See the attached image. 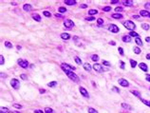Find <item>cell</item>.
<instances>
[{
	"label": "cell",
	"instance_id": "obj_45",
	"mask_svg": "<svg viewBox=\"0 0 150 113\" xmlns=\"http://www.w3.org/2000/svg\"><path fill=\"white\" fill-rule=\"evenodd\" d=\"M103 65L108 66V67H109V66H110V63H109L108 61H105V60H104V61H103Z\"/></svg>",
	"mask_w": 150,
	"mask_h": 113
},
{
	"label": "cell",
	"instance_id": "obj_13",
	"mask_svg": "<svg viewBox=\"0 0 150 113\" xmlns=\"http://www.w3.org/2000/svg\"><path fill=\"white\" fill-rule=\"evenodd\" d=\"M83 67H84L85 71H91V66H90L88 63H84V64H83Z\"/></svg>",
	"mask_w": 150,
	"mask_h": 113
},
{
	"label": "cell",
	"instance_id": "obj_53",
	"mask_svg": "<svg viewBox=\"0 0 150 113\" xmlns=\"http://www.w3.org/2000/svg\"><path fill=\"white\" fill-rule=\"evenodd\" d=\"M133 18L134 19H137V20H140V16H138V15H134Z\"/></svg>",
	"mask_w": 150,
	"mask_h": 113
},
{
	"label": "cell",
	"instance_id": "obj_36",
	"mask_svg": "<svg viewBox=\"0 0 150 113\" xmlns=\"http://www.w3.org/2000/svg\"><path fill=\"white\" fill-rule=\"evenodd\" d=\"M43 14H44L46 17H50L51 16V13H50V11H45L44 13H43Z\"/></svg>",
	"mask_w": 150,
	"mask_h": 113
},
{
	"label": "cell",
	"instance_id": "obj_62",
	"mask_svg": "<svg viewBox=\"0 0 150 113\" xmlns=\"http://www.w3.org/2000/svg\"><path fill=\"white\" fill-rule=\"evenodd\" d=\"M13 113H20V112H17V111H13Z\"/></svg>",
	"mask_w": 150,
	"mask_h": 113
},
{
	"label": "cell",
	"instance_id": "obj_60",
	"mask_svg": "<svg viewBox=\"0 0 150 113\" xmlns=\"http://www.w3.org/2000/svg\"><path fill=\"white\" fill-rule=\"evenodd\" d=\"M109 44H110V45H113V46H114V45H115V42H113V41H112V42H109Z\"/></svg>",
	"mask_w": 150,
	"mask_h": 113
},
{
	"label": "cell",
	"instance_id": "obj_52",
	"mask_svg": "<svg viewBox=\"0 0 150 113\" xmlns=\"http://www.w3.org/2000/svg\"><path fill=\"white\" fill-rule=\"evenodd\" d=\"M55 17H57V18H62L63 16H62L61 14H58V13H56V14H55Z\"/></svg>",
	"mask_w": 150,
	"mask_h": 113
},
{
	"label": "cell",
	"instance_id": "obj_19",
	"mask_svg": "<svg viewBox=\"0 0 150 113\" xmlns=\"http://www.w3.org/2000/svg\"><path fill=\"white\" fill-rule=\"evenodd\" d=\"M33 18L34 19L35 21H37V22H40V21H41V17H40V15L37 14V13H33Z\"/></svg>",
	"mask_w": 150,
	"mask_h": 113
},
{
	"label": "cell",
	"instance_id": "obj_63",
	"mask_svg": "<svg viewBox=\"0 0 150 113\" xmlns=\"http://www.w3.org/2000/svg\"><path fill=\"white\" fill-rule=\"evenodd\" d=\"M148 16H149V17H150V13H149V15H148Z\"/></svg>",
	"mask_w": 150,
	"mask_h": 113
},
{
	"label": "cell",
	"instance_id": "obj_1",
	"mask_svg": "<svg viewBox=\"0 0 150 113\" xmlns=\"http://www.w3.org/2000/svg\"><path fill=\"white\" fill-rule=\"evenodd\" d=\"M64 72L66 73L67 75H68V77L69 78V79L72 80L73 82H79V81H80L78 75L76 74V73H74L73 71H64Z\"/></svg>",
	"mask_w": 150,
	"mask_h": 113
},
{
	"label": "cell",
	"instance_id": "obj_32",
	"mask_svg": "<svg viewBox=\"0 0 150 113\" xmlns=\"http://www.w3.org/2000/svg\"><path fill=\"white\" fill-rule=\"evenodd\" d=\"M45 113H55L54 110L52 109V108H50V107H47L45 109Z\"/></svg>",
	"mask_w": 150,
	"mask_h": 113
},
{
	"label": "cell",
	"instance_id": "obj_41",
	"mask_svg": "<svg viewBox=\"0 0 150 113\" xmlns=\"http://www.w3.org/2000/svg\"><path fill=\"white\" fill-rule=\"evenodd\" d=\"M1 111H2V112H4V111H5V112H7V113H9V112H11V111H10L9 109H8V108H7V107H1Z\"/></svg>",
	"mask_w": 150,
	"mask_h": 113
},
{
	"label": "cell",
	"instance_id": "obj_58",
	"mask_svg": "<svg viewBox=\"0 0 150 113\" xmlns=\"http://www.w3.org/2000/svg\"><path fill=\"white\" fill-rule=\"evenodd\" d=\"M145 8H146V9H147V8H150V4H149V3L145 4Z\"/></svg>",
	"mask_w": 150,
	"mask_h": 113
},
{
	"label": "cell",
	"instance_id": "obj_5",
	"mask_svg": "<svg viewBox=\"0 0 150 113\" xmlns=\"http://www.w3.org/2000/svg\"><path fill=\"white\" fill-rule=\"evenodd\" d=\"M11 85L14 89H18L20 88V82H19L17 79H13L11 81Z\"/></svg>",
	"mask_w": 150,
	"mask_h": 113
},
{
	"label": "cell",
	"instance_id": "obj_30",
	"mask_svg": "<svg viewBox=\"0 0 150 113\" xmlns=\"http://www.w3.org/2000/svg\"><path fill=\"white\" fill-rule=\"evenodd\" d=\"M129 36H132V37L137 38V37H139V34H138L137 32H131L129 33Z\"/></svg>",
	"mask_w": 150,
	"mask_h": 113
},
{
	"label": "cell",
	"instance_id": "obj_18",
	"mask_svg": "<svg viewBox=\"0 0 150 113\" xmlns=\"http://www.w3.org/2000/svg\"><path fill=\"white\" fill-rule=\"evenodd\" d=\"M123 41L125 43H129L131 42V37H130L129 35H124L123 36Z\"/></svg>",
	"mask_w": 150,
	"mask_h": 113
},
{
	"label": "cell",
	"instance_id": "obj_6",
	"mask_svg": "<svg viewBox=\"0 0 150 113\" xmlns=\"http://www.w3.org/2000/svg\"><path fill=\"white\" fill-rule=\"evenodd\" d=\"M17 62H18V65L20 66L21 68H23V69H26V68H28V66H29V62H28L27 60L18 59Z\"/></svg>",
	"mask_w": 150,
	"mask_h": 113
},
{
	"label": "cell",
	"instance_id": "obj_29",
	"mask_svg": "<svg viewBox=\"0 0 150 113\" xmlns=\"http://www.w3.org/2000/svg\"><path fill=\"white\" fill-rule=\"evenodd\" d=\"M48 85H49L50 88H54L55 85H57V82H55V81L50 82V83H49V84H48Z\"/></svg>",
	"mask_w": 150,
	"mask_h": 113
},
{
	"label": "cell",
	"instance_id": "obj_2",
	"mask_svg": "<svg viewBox=\"0 0 150 113\" xmlns=\"http://www.w3.org/2000/svg\"><path fill=\"white\" fill-rule=\"evenodd\" d=\"M124 26H125L127 30H131V32H133V30H135V28H136V25L134 24V23H133L132 21H130V20L125 21V22L124 23Z\"/></svg>",
	"mask_w": 150,
	"mask_h": 113
},
{
	"label": "cell",
	"instance_id": "obj_33",
	"mask_svg": "<svg viewBox=\"0 0 150 113\" xmlns=\"http://www.w3.org/2000/svg\"><path fill=\"white\" fill-rule=\"evenodd\" d=\"M58 11H59V13H66V11H67V9H66V8H64V7H60V8L58 9Z\"/></svg>",
	"mask_w": 150,
	"mask_h": 113
},
{
	"label": "cell",
	"instance_id": "obj_26",
	"mask_svg": "<svg viewBox=\"0 0 150 113\" xmlns=\"http://www.w3.org/2000/svg\"><path fill=\"white\" fill-rule=\"evenodd\" d=\"M142 28H143L144 30H148L149 28H150V26L148 24H146V23H144V24H142Z\"/></svg>",
	"mask_w": 150,
	"mask_h": 113
},
{
	"label": "cell",
	"instance_id": "obj_12",
	"mask_svg": "<svg viewBox=\"0 0 150 113\" xmlns=\"http://www.w3.org/2000/svg\"><path fill=\"white\" fill-rule=\"evenodd\" d=\"M64 3L66 5L72 6V5H75V4H76V0H65Z\"/></svg>",
	"mask_w": 150,
	"mask_h": 113
},
{
	"label": "cell",
	"instance_id": "obj_9",
	"mask_svg": "<svg viewBox=\"0 0 150 113\" xmlns=\"http://www.w3.org/2000/svg\"><path fill=\"white\" fill-rule=\"evenodd\" d=\"M93 69H95V71H96L97 72H103V71H106V69H105L104 68L102 67L101 65L96 64V63L93 65Z\"/></svg>",
	"mask_w": 150,
	"mask_h": 113
},
{
	"label": "cell",
	"instance_id": "obj_40",
	"mask_svg": "<svg viewBox=\"0 0 150 113\" xmlns=\"http://www.w3.org/2000/svg\"><path fill=\"white\" fill-rule=\"evenodd\" d=\"M5 61H4V56L3 55H0V65H4Z\"/></svg>",
	"mask_w": 150,
	"mask_h": 113
},
{
	"label": "cell",
	"instance_id": "obj_55",
	"mask_svg": "<svg viewBox=\"0 0 150 113\" xmlns=\"http://www.w3.org/2000/svg\"><path fill=\"white\" fill-rule=\"evenodd\" d=\"M86 7H88V6H86V4H83V5H81V8H82V9H86Z\"/></svg>",
	"mask_w": 150,
	"mask_h": 113
},
{
	"label": "cell",
	"instance_id": "obj_23",
	"mask_svg": "<svg viewBox=\"0 0 150 113\" xmlns=\"http://www.w3.org/2000/svg\"><path fill=\"white\" fill-rule=\"evenodd\" d=\"M135 42H136V44H137V45H139V46H143V41H142V39H141L140 37L135 38Z\"/></svg>",
	"mask_w": 150,
	"mask_h": 113
},
{
	"label": "cell",
	"instance_id": "obj_11",
	"mask_svg": "<svg viewBox=\"0 0 150 113\" xmlns=\"http://www.w3.org/2000/svg\"><path fill=\"white\" fill-rule=\"evenodd\" d=\"M139 67H140V69H142V71H144V72H146L148 71V67H147V65L145 63H140Z\"/></svg>",
	"mask_w": 150,
	"mask_h": 113
},
{
	"label": "cell",
	"instance_id": "obj_35",
	"mask_svg": "<svg viewBox=\"0 0 150 113\" xmlns=\"http://www.w3.org/2000/svg\"><path fill=\"white\" fill-rule=\"evenodd\" d=\"M88 113H98V111L92 107H88Z\"/></svg>",
	"mask_w": 150,
	"mask_h": 113
},
{
	"label": "cell",
	"instance_id": "obj_24",
	"mask_svg": "<svg viewBox=\"0 0 150 113\" xmlns=\"http://www.w3.org/2000/svg\"><path fill=\"white\" fill-rule=\"evenodd\" d=\"M4 45H5V47H6V48H8V49H11V48H13V45H11V43H10L9 41H6L5 43H4Z\"/></svg>",
	"mask_w": 150,
	"mask_h": 113
},
{
	"label": "cell",
	"instance_id": "obj_44",
	"mask_svg": "<svg viewBox=\"0 0 150 113\" xmlns=\"http://www.w3.org/2000/svg\"><path fill=\"white\" fill-rule=\"evenodd\" d=\"M75 62H76L77 64H81L82 63V61H81V59L79 57H75Z\"/></svg>",
	"mask_w": 150,
	"mask_h": 113
},
{
	"label": "cell",
	"instance_id": "obj_38",
	"mask_svg": "<svg viewBox=\"0 0 150 113\" xmlns=\"http://www.w3.org/2000/svg\"><path fill=\"white\" fill-rule=\"evenodd\" d=\"M115 11H116V13H122V11H124V9L122 7H117L115 9Z\"/></svg>",
	"mask_w": 150,
	"mask_h": 113
},
{
	"label": "cell",
	"instance_id": "obj_61",
	"mask_svg": "<svg viewBox=\"0 0 150 113\" xmlns=\"http://www.w3.org/2000/svg\"><path fill=\"white\" fill-rule=\"evenodd\" d=\"M17 49H21V47L20 46H17Z\"/></svg>",
	"mask_w": 150,
	"mask_h": 113
},
{
	"label": "cell",
	"instance_id": "obj_28",
	"mask_svg": "<svg viewBox=\"0 0 150 113\" xmlns=\"http://www.w3.org/2000/svg\"><path fill=\"white\" fill-rule=\"evenodd\" d=\"M131 93H132L133 95H135L137 97H140V98H141V93H140V91H138V90H132Z\"/></svg>",
	"mask_w": 150,
	"mask_h": 113
},
{
	"label": "cell",
	"instance_id": "obj_50",
	"mask_svg": "<svg viewBox=\"0 0 150 113\" xmlns=\"http://www.w3.org/2000/svg\"><path fill=\"white\" fill-rule=\"evenodd\" d=\"M145 79H146V81L150 82V74H146V76H145Z\"/></svg>",
	"mask_w": 150,
	"mask_h": 113
},
{
	"label": "cell",
	"instance_id": "obj_54",
	"mask_svg": "<svg viewBox=\"0 0 150 113\" xmlns=\"http://www.w3.org/2000/svg\"><path fill=\"white\" fill-rule=\"evenodd\" d=\"M113 90H115V91H117L118 93L120 92V89L119 88H113Z\"/></svg>",
	"mask_w": 150,
	"mask_h": 113
},
{
	"label": "cell",
	"instance_id": "obj_64",
	"mask_svg": "<svg viewBox=\"0 0 150 113\" xmlns=\"http://www.w3.org/2000/svg\"><path fill=\"white\" fill-rule=\"evenodd\" d=\"M1 113H4V112H2V111H1Z\"/></svg>",
	"mask_w": 150,
	"mask_h": 113
},
{
	"label": "cell",
	"instance_id": "obj_42",
	"mask_svg": "<svg viewBox=\"0 0 150 113\" xmlns=\"http://www.w3.org/2000/svg\"><path fill=\"white\" fill-rule=\"evenodd\" d=\"M110 10H111V7H105L104 9H103V11H106V13H108V11H109Z\"/></svg>",
	"mask_w": 150,
	"mask_h": 113
},
{
	"label": "cell",
	"instance_id": "obj_3",
	"mask_svg": "<svg viewBox=\"0 0 150 113\" xmlns=\"http://www.w3.org/2000/svg\"><path fill=\"white\" fill-rule=\"evenodd\" d=\"M64 26L67 29H71L74 26V22L72 20H70V19H66L64 21Z\"/></svg>",
	"mask_w": 150,
	"mask_h": 113
},
{
	"label": "cell",
	"instance_id": "obj_27",
	"mask_svg": "<svg viewBox=\"0 0 150 113\" xmlns=\"http://www.w3.org/2000/svg\"><path fill=\"white\" fill-rule=\"evenodd\" d=\"M133 50H134V52H135L136 54H140L141 53V49L140 48H138V47H134V49H133Z\"/></svg>",
	"mask_w": 150,
	"mask_h": 113
},
{
	"label": "cell",
	"instance_id": "obj_56",
	"mask_svg": "<svg viewBox=\"0 0 150 113\" xmlns=\"http://www.w3.org/2000/svg\"><path fill=\"white\" fill-rule=\"evenodd\" d=\"M39 91H40V93H42V94H43V93H45L46 92V90H45V89H40V90H39Z\"/></svg>",
	"mask_w": 150,
	"mask_h": 113
},
{
	"label": "cell",
	"instance_id": "obj_10",
	"mask_svg": "<svg viewBox=\"0 0 150 113\" xmlns=\"http://www.w3.org/2000/svg\"><path fill=\"white\" fill-rule=\"evenodd\" d=\"M79 90H80V92H81V94L84 96V97H86V98H88L89 97V95H88V90L85 88H83V87H80L79 88Z\"/></svg>",
	"mask_w": 150,
	"mask_h": 113
},
{
	"label": "cell",
	"instance_id": "obj_37",
	"mask_svg": "<svg viewBox=\"0 0 150 113\" xmlns=\"http://www.w3.org/2000/svg\"><path fill=\"white\" fill-rule=\"evenodd\" d=\"M13 107H15V108H17V109H20V108H22V106H21V105H19V104H13Z\"/></svg>",
	"mask_w": 150,
	"mask_h": 113
},
{
	"label": "cell",
	"instance_id": "obj_16",
	"mask_svg": "<svg viewBox=\"0 0 150 113\" xmlns=\"http://www.w3.org/2000/svg\"><path fill=\"white\" fill-rule=\"evenodd\" d=\"M122 107L125 108V109H127V110H131V109H132V107L130 106V105L125 104V103H123V104H122Z\"/></svg>",
	"mask_w": 150,
	"mask_h": 113
},
{
	"label": "cell",
	"instance_id": "obj_25",
	"mask_svg": "<svg viewBox=\"0 0 150 113\" xmlns=\"http://www.w3.org/2000/svg\"><path fill=\"white\" fill-rule=\"evenodd\" d=\"M130 66H131V68H135L137 66V62L133 59H130Z\"/></svg>",
	"mask_w": 150,
	"mask_h": 113
},
{
	"label": "cell",
	"instance_id": "obj_46",
	"mask_svg": "<svg viewBox=\"0 0 150 113\" xmlns=\"http://www.w3.org/2000/svg\"><path fill=\"white\" fill-rule=\"evenodd\" d=\"M118 50H119V52H120L121 55H124V49H123V48H119V49H118Z\"/></svg>",
	"mask_w": 150,
	"mask_h": 113
},
{
	"label": "cell",
	"instance_id": "obj_22",
	"mask_svg": "<svg viewBox=\"0 0 150 113\" xmlns=\"http://www.w3.org/2000/svg\"><path fill=\"white\" fill-rule=\"evenodd\" d=\"M140 100L142 101V103H144L145 106H147L150 107V101H147V100H145V99H143V98H140Z\"/></svg>",
	"mask_w": 150,
	"mask_h": 113
},
{
	"label": "cell",
	"instance_id": "obj_59",
	"mask_svg": "<svg viewBox=\"0 0 150 113\" xmlns=\"http://www.w3.org/2000/svg\"><path fill=\"white\" fill-rule=\"evenodd\" d=\"M146 59L150 60V53H148V54H147V55H146Z\"/></svg>",
	"mask_w": 150,
	"mask_h": 113
},
{
	"label": "cell",
	"instance_id": "obj_34",
	"mask_svg": "<svg viewBox=\"0 0 150 113\" xmlns=\"http://www.w3.org/2000/svg\"><path fill=\"white\" fill-rule=\"evenodd\" d=\"M91 59H92V61H94V62H97L98 60H99V56L96 55V54H94V55L91 56Z\"/></svg>",
	"mask_w": 150,
	"mask_h": 113
},
{
	"label": "cell",
	"instance_id": "obj_4",
	"mask_svg": "<svg viewBox=\"0 0 150 113\" xmlns=\"http://www.w3.org/2000/svg\"><path fill=\"white\" fill-rule=\"evenodd\" d=\"M61 68L63 69V71H73L75 69V68L72 67V66H70L69 64H65V63L61 64Z\"/></svg>",
	"mask_w": 150,
	"mask_h": 113
},
{
	"label": "cell",
	"instance_id": "obj_8",
	"mask_svg": "<svg viewBox=\"0 0 150 113\" xmlns=\"http://www.w3.org/2000/svg\"><path fill=\"white\" fill-rule=\"evenodd\" d=\"M108 30H109L111 32H113V33H117L118 32H119V27H118L117 25L111 24V25H109Z\"/></svg>",
	"mask_w": 150,
	"mask_h": 113
},
{
	"label": "cell",
	"instance_id": "obj_15",
	"mask_svg": "<svg viewBox=\"0 0 150 113\" xmlns=\"http://www.w3.org/2000/svg\"><path fill=\"white\" fill-rule=\"evenodd\" d=\"M123 4L126 7H130L133 5V1L132 0H125V1H123Z\"/></svg>",
	"mask_w": 150,
	"mask_h": 113
},
{
	"label": "cell",
	"instance_id": "obj_47",
	"mask_svg": "<svg viewBox=\"0 0 150 113\" xmlns=\"http://www.w3.org/2000/svg\"><path fill=\"white\" fill-rule=\"evenodd\" d=\"M20 78L22 80H27V75L26 74H21L20 75Z\"/></svg>",
	"mask_w": 150,
	"mask_h": 113
},
{
	"label": "cell",
	"instance_id": "obj_48",
	"mask_svg": "<svg viewBox=\"0 0 150 113\" xmlns=\"http://www.w3.org/2000/svg\"><path fill=\"white\" fill-rule=\"evenodd\" d=\"M120 64H121V69H125V63H124L123 61H120Z\"/></svg>",
	"mask_w": 150,
	"mask_h": 113
},
{
	"label": "cell",
	"instance_id": "obj_39",
	"mask_svg": "<svg viewBox=\"0 0 150 113\" xmlns=\"http://www.w3.org/2000/svg\"><path fill=\"white\" fill-rule=\"evenodd\" d=\"M97 24L99 25V26L103 25V24H104V20H103L102 18H99V19H98V20H97Z\"/></svg>",
	"mask_w": 150,
	"mask_h": 113
},
{
	"label": "cell",
	"instance_id": "obj_14",
	"mask_svg": "<svg viewBox=\"0 0 150 113\" xmlns=\"http://www.w3.org/2000/svg\"><path fill=\"white\" fill-rule=\"evenodd\" d=\"M140 14H141L142 17H146V16H148V15H149V11H145V10H143V11H140Z\"/></svg>",
	"mask_w": 150,
	"mask_h": 113
},
{
	"label": "cell",
	"instance_id": "obj_7",
	"mask_svg": "<svg viewBox=\"0 0 150 113\" xmlns=\"http://www.w3.org/2000/svg\"><path fill=\"white\" fill-rule=\"evenodd\" d=\"M118 82H119L120 85H122V87H124V88H128L129 87V82L126 81L125 79H124V78L119 79V80H118Z\"/></svg>",
	"mask_w": 150,
	"mask_h": 113
},
{
	"label": "cell",
	"instance_id": "obj_51",
	"mask_svg": "<svg viewBox=\"0 0 150 113\" xmlns=\"http://www.w3.org/2000/svg\"><path fill=\"white\" fill-rule=\"evenodd\" d=\"M110 2H111V4H117L118 2H119V0H111Z\"/></svg>",
	"mask_w": 150,
	"mask_h": 113
},
{
	"label": "cell",
	"instance_id": "obj_57",
	"mask_svg": "<svg viewBox=\"0 0 150 113\" xmlns=\"http://www.w3.org/2000/svg\"><path fill=\"white\" fill-rule=\"evenodd\" d=\"M145 41L148 42V43H150V37H146V38H145Z\"/></svg>",
	"mask_w": 150,
	"mask_h": 113
},
{
	"label": "cell",
	"instance_id": "obj_49",
	"mask_svg": "<svg viewBox=\"0 0 150 113\" xmlns=\"http://www.w3.org/2000/svg\"><path fill=\"white\" fill-rule=\"evenodd\" d=\"M34 113H44V111L41 110V109H35L34 110Z\"/></svg>",
	"mask_w": 150,
	"mask_h": 113
},
{
	"label": "cell",
	"instance_id": "obj_21",
	"mask_svg": "<svg viewBox=\"0 0 150 113\" xmlns=\"http://www.w3.org/2000/svg\"><path fill=\"white\" fill-rule=\"evenodd\" d=\"M61 38L63 39V40H69V39L70 38V35L69 33H62Z\"/></svg>",
	"mask_w": 150,
	"mask_h": 113
},
{
	"label": "cell",
	"instance_id": "obj_43",
	"mask_svg": "<svg viewBox=\"0 0 150 113\" xmlns=\"http://www.w3.org/2000/svg\"><path fill=\"white\" fill-rule=\"evenodd\" d=\"M86 21H93V20H95V17H92V16L86 17Z\"/></svg>",
	"mask_w": 150,
	"mask_h": 113
},
{
	"label": "cell",
	"instance_id": "obj_20",
	"mask_svg": "<svg viewBox=\"0 0 150 113\" xmlns=\"http://www.w3.org/2000/svg\"><path fill=\"white\" fill-rule=\"evenodd\" d=\"M111 17L114 19H122L123 18V15H122L121 13H113L111 15Z\"/></svg>",
	"mask_w": 150,
	"mask_h": 113
},
{
	"label": "cell",
	"instance_id": "obj_31",
	"mask_svg": "<svg viewBox=\"0 0 150 113\" xmlns=\"http://www.w3.org/2000/svg\"><path fill=\"white\" fill-rule=\"evenodd\" d=\"M96 13H98V11L97 10H89L88 11V14H90V15H92V14H96Z\"/></svg>",
	"mask_w": 150,
	"mask_h": 113
},
{
	"label": "cell",
	"instance_id": "obj_17",
	"mask_svg": "<svg viewBox=\"0 0 150 113\" xmlns=\"http://www.w3.org/2000/svg\"><path fill=\"white\" fill-rule=\"evenodd\" d=\"M23 10L25 11H30L31 10V5L30 4H25V5L23 6Z\"/></svg>",
	"mask_w": 150,
	"mask_h": 113
}]
</instances>
